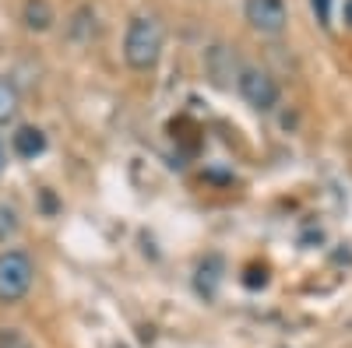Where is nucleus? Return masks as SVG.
<instances>
[{
	"label": "nucleus",
	"instance_id": "f257e3e1",
	"mask_svg": "<svg viewBox=\"0 0 352 348\" xmlns=\"http://www.w3.org/2000/svg\"><path fill=\"white\" fill-rule=\"evenodd\" d=\"M166 46V21L155 11H138L124 32V60L131 71H155Z\"/></svg>",
	"mask_w": 352,
	"mask_h": 348
},
{
	"label": "nucleus",
	"instance_id": "f03ea898",
	"mask_svg": "<svg viewBox=\"0 0 352 348\" xmlns=\"http://www.w3.org/2000/svg\"><path fill=\"white\" fill-rule=\"evenodd\" d=\"M36 285V260L25 250H4L0 253V306L21 303Z\"/></svg>",
	"mask_w": 352,
	"mask_h": 348
},
{
	"label": "nucleus",
	"instance_id": "7ed1b4c3",
	"mask_svg": "<svg viewBox=\"0 0 352 348\" xmlns=\"http://www.w3.org/2000/svg\"><path fill=\"white\" fill-rule=\"evenodd\" d=\"M236 92H240V99H243L250 109H257V113H272V109L278 106V99H282V89H278L275 74L264 71V67H257V64H247V67L236 71Z\"/></svg>",
	"mask_w": 352,
	"mask_h": 348
},
{
	"label": "nucleus",
	"instance_id": "20e7f679",
	"mask_svg": "<svg viewBox=\"0 0 352 348\" xmlns=\"http://www.w3.org/2000/svg\"><path fill=\"white\" fill-rule=\"evenodd\" d=\"M243 18L261 36H282L289 28L285 0H243Z\"/></svg>",
	"mask_w": 352,
	"mask_h": 348
},
{
	"label": "nucleus",
	"instance_id": "39448f33",
	"mask_svg": "<svg viewBox=\"0 0 352 348\" xmlns=\"http://www.w3.org/2000/svg\"><path fill=\"white\" fill-rule=\"evenodd\" d=\"M11 152L18 155V159H39L43 152H46V134L39 130V127H32V124H25V127H18L14 134H11Z\"/></svg>",
	"mask_w": 352,
	"mask_h": 348
},
{
	"label": "nucleus",
	"instance_id": "423d86ee",
	"mask_svg": "<svg viewBox=\"0 0 352 348\" xmlns=\"http://www.w3.org/2000/svg\"><path fill=\"white\" fill-rule=\"evenodd\" d=\"M222 275H226V264H222V257L219 253H208L197 264V278H194V285H197V292L204 296V299H215V292H219V285H222Z\"/></svg>",
	"mask_w": 352,
	"mask_h": 348
},
{
	"label": "nucleus",
	"instance_id": "0eeeda50",
	"mask_svg": "<svg viewBox=\"0 0 352 348\" xmlns=\"http://www.w3.org/2000/svg\"><path fill=\"white\" fill-rule=\"evenodd\" d=\"M21 21H25L28 32H50L56 14L50 8V0H25L21 4Z\"/></svg>",
	"mask_w": 352,
	"mask_h": 348
},
{
	"label": "nucleus",
	"instance_id": "6e6552de",
	"mask_svg": "<svg viewBox=\"0 0 352 348\" xmlns=\"http://www.w3.org/2000/svg\"><path fill=\"white\" fill-rule=\"evenodd\" d=\"M18 109H21V92L11 78H0V127H8L18 120Z\"/></svg>",
	"mask_w": 352,
	"mask_h": 348
},
{
	"label": "nucleus",
	"instance_id": "1a4fd4ad",
	"mask_svg": "<svg viewBox=\"0 0 352 348\" xmlns=\"http://www.w3.org/2000/svg\"><path fill=\"white\" fill-rule=\"evenodd\" d=\"M18 232H21V215H18V208L8 205V200H0V243H11Z\"/></svg>",
	"mask_w": 352,
	"mask_h": 348
},
{
	"label": "nucleus",
	"instance_id": "9d476101",
	"mask_svg": "<svg viewBox=\"0 0 352 348\" xmlns=\"http://www.w3.org/2000/svg\"><path fill=\"white\" fill-rule=\"evenodd\" d=\"M0 348H36L18 327H0Z\"/></svg>",
	"mask_w": 352,
	"mask_h": 348
},
{
	"label": "nucleus",
	"instance_id": "9b49d317",
	"mask_svg": "<svg viewBox=\"0 0 352 348\" xmlns=\"http://www.w3.org/2000/svg\"><path fill=\"white\" fill-rule=\"evenodd\" d=\"M314 11L320 25H331V0H314Z\"/></svg>",
	"mask_w": 352,
	"mask_h": 348
},
{
	"label": "nucleus",
	"instance_id": "f8f14e48",
	"mask_svg": "<svg viewBox=\"0 0 352 348\" xmlns=\"http://www.w3.org/2000/svg\"><path fill=\"white\" fill-rule=\"evenodd\" d=\"M342 25L352 32V0H345V4H342Z\"/></svg>",
	"mask_w": 352,
	"mask_h": 348
},
{
	"label": "nucleus",
	"instance_id": "ddd939ff",
	"mask_svg": "<svg viewBox=\"0 0 352 348\" xmlns=\"http://www.w3.org/2000/svg\"><path fill=\"white\" fill-rule=\"evenodd\" d=\"M4 165H8V148H4V141H0V172H4Z\"/></svg>",
	"mask_w": 352,
	"mask_h": 348
}]
</instances>
